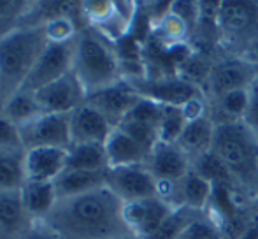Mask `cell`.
Masks as SVG:
<instances>
[{
	"label": "cell",
	"mask_w": 258,
	"mask_h": 239,
	"mask_svg": "<svg viewBox=\"0 0 258 239\" xmlns=\"http://www.w3.org/2000/svg\"><path fill=\"white\" fill-rule=\"evenodd\" d=\"M125 202L107 187L67 199H56L39 220L60 239H134L123 216Z\"/></svg>",
	"instance_id": "6da1fadb"
},
{
	"label": "cell",
	"mask_w": 258,
	"mask_h": 239,
	"mask_svg": "<svg viewBox=\"0 0 258 239\" xmlns=\"http://www.w3.org/2000/svg\"><path fill=\"white\" fill-rule=\"evenodd\" d=\"M211 153L227 171L239 204L258 197V139L244 123L216 125Z\"/></svg>",
	"instance_id": "7a4b0ae2"
},
{
	"label": "cell",
	"mask_w": 258,
	"mask_h": 239,
	"mask_svg": "<svg viewBox=\"0 0 258 239\" xmlns=\"http://www.w3.org/2000/svg\"><path fill=\"white\" fill-rule=\"evenodd\" d=\"M72 72L86 97L123 79V65L111 41L97 28L81 27L74 39Z\"/></svg>",
	"instance_id": "3957f363"
},
{
	"label": "cell",
	"mask_w": 258,
	"mask_h": 239,
	"mask_svg": "<svg viewBox=\"0 0 258 239\" xmlns=\"http://www.w3.org/2000/svg\"><path fill=\"white\" fill-rule=\"evenodd\" d=\"M48 44L46 27L20 25L0 39V99L4 102L20 92Z\"/></svg>",
	"instance_id": "277c9868"
},
{
	"label": "cell",
	"mask_w": 258,
	"mask_h": 239,
	"mask_svg": "<svg viewBox=\"0 0 258 239\" xmlns=\"http://www.w3.org/2000/svg\"><path fill=\"white\" fill-rule=\"evenodd\" d=\"M216 28L221 55L246 58L258 44V0H221Z\"/></svg>",
	"instance_id": "5b68a950"
},
{
	"label": "cell",
	"mask_w": 258,
	"mask_h": 239,
	"mask_svg": "<svg viewBox=\"0 0 258 239\" xmlns=\"http://www.w3.org/2000/svg\"><path fill=\"white\" fill-rule=\"evenodd\" d=\"M258 76V69L253 62L241 56H218L214 62L206 85L202 86V95L206 102H214L223 95L237 90L249 88Z\"/></svg>",
	"instance_id": "8992f818"
},
{
	"label": "cell",
	"mask_w": 258,
	"mask_h": 239,
	"mask_svg": "<svg viewBox=\"0 0 258 239\" xmlns=\"http://www.w3.org/2000/svg\"><path fill=\"white\" fill-rule=\"evenodd\" d=\"M134 86L137 93L144 99L155 100L162 106H181L191 102L197 97H202V90L190 85L183 78L172 74H156V76H134L125 78Z\"/></svg>",
	"instance_id": "52a82bcc"
},
{
	"label": "cell",
	"mask_w": 258,
	"mask_h": 239,
	"mask_svg": "<svg viewBox=\"0 0 258 239\" xmlns=\"http://www.w3.org/2000/svg\"><path fill=\"white\" fill-rule=\"evenodd\" d=\"M76 39V37H74ZM74 39L63 42H51L44 48L42 55L35 62L34 69L25 79L21 90L35 93L44 88L46 85L72 72V60H74Z\"/></svg>",
	"instance_id": "ba28073f"
},
{
	"label": "cell",
	"mask_w": 258,
	"mask_h": 239,
	"mask_svg": "<svg viewBox=\"0 0 258 239\" xmlns=\"http://www.w3.org/2000/svg\"><path fill=\"white\" fill-rule=\"evenodd\" d=\"M71 114V113H69ZM69 114H41L20 127L21 143L25 151L34 148H61L69 150L71 141V122Z\"/></svg>",
	"instance_id": "9c48e42d"
},
{
	"label": "cell",
	"mask_w": 258,
	"mask_h": 239,
	"mask_svg": "<svg viewBox=\"0 0 258 239\" xmlns=\"http://www.w3.org/2000/svg\"><path fill=\"white\" fill-rule=\"evenodd\" d=\"M174 213H176V209L167 201H163L160 195L134 202H125V206H123L125 222L137 239L153 236Z\"/></svg>",
	"instance_id": "30bf717a"
},
{
	"label": "cell",
	"mask_w": 258,
	"mask_h": 239,
	"mask_svg": "<svg viewBox=\"0 0 258 239\" xmlns=\"http://www.w3.org/2000/svg\"><path fill=\"white\" fill-rule=\"evenodd\" d=\"M105 187L111 188L123 202H134L158 195V181L148 171L146 165L109 167Z\"/></svg>",
	"instance_id": "8fae6325"
},
{
	"label": "cell",
	"mask_w": 258,
	"mask_h": 239,
	"mask_svg": "<svg viewBox=\"0 0 258 239\" xmlns=\"http://www.w3.org/2000/svg\"><path fill=\"white\" fill-rule=\"evenodd\" d=\"M34 95L42 113L48 114H69L86 102V92L74 72H69L63 78L46 85Z\"/></svg>",
	"instance_id": "7c38bea8"
},
{
	"label": "cell",
	"mask_w": 258,
	"mask_h": 239,
	"mask_svg": "<svg viewBox=\"0 0 258 239\" xmlns=\"http://www.w3.org/2000/svg\"><path fill=\"white\" fill-rule=\"evenodd\" d=\"M141 100V95L134 90V86L125 78L104 90L86 97V104L95 107L112 127H118L123 118L136 107Z\"/></svg>",
	"instance_id": "4fadbf2b"
},
{
	"label": "cell",
	"mask_w": 258,
	"mask_h": 239,
	"mask_svg": "<svg viewBox=\"0 0 258 239\" xmlns=\"http://www.w3.org/2000/svg\"><path fill=\"white\" fill-rule=\"evenodd\" d=\"M146 169L158 183H176L191 171V162L176 144L158 143L151 150Z\"/></svg>",
	"instance_id": "5bb4252c"
},
{
	"label": "cell",
	"mask_w": 258,
	"mask_h": 239,
	"mask_svg": "<svg viewBox=\"0 0 258 239\" xmlns=\"http://www.w3.org/2000/svg\"><path fill=\"white\" fill-rule=\"evenodd\" d=\"M72 144H104L114 127L90 104H83L69 114Z\"/></svg>",
	"instance_id": "9a60e30c"
},
{
	"label": "cell",
	"mask_w": 258,
	"mask_h": 239,
	"mask_svg": "<svg viewBox=\"0 0 258 239\" xmlns=\"http://www.w3.org/2000/svg\"><path fill=\"white\" fill-rule=\"evenodd\" d=\"M35 223L23 206L21 190L0 194V239H25Z\"/></svg>",
	"instance_id": "2e32d148"
},
{
	"label": "cell",
	"mask_w": 258,
	"mask_h": 239,
	"mask_svg": "<svg viewBox=\"0 0 258 239\" xmlns=\"http://www.w3.org/2000/svg\"><path fill=\"white\" fill-rule=\"evenodd\" d=\"M214 129H216V125H214V122L211 119L207 111L204 114H199V116L186 122L181 136L177 137L176 146L190 158L191 167H194V164L199 158H202L211 151Z\"/></svg>",
	"instance_id": "e0dca14e"
},
{
	"label": "cell",
	"mask_w": 258,
	"mask_h": 239,
	"mask_svg": "<svg viewBox=\"0 0 258 239\" xmlns=\"http://www.w3.org/2000/svg\"><path fill=\"white\" fill-rule=\"evenodd\" d=\"M23 164L28 181H54L67 165V150L34 148L25 151Z\"/></svg>",
	"instance_id": "ac0fdd59"
},
{
	"label": "cell",
	"mask_w": 258,
	"mask_h": 239,
	"mask_svg": "<svg viewBox=\"0 0 258 239\" xmlns=\"http://www.w3.org/2000/svg\"><path fill=\"white\" fill-rule=\"evenodd\" d=\"M105 157H107V169L109 167H126V165H146L148 153L139 143L126 136L118 127L112 129L107 141L104 143Z\"/></svg>",
	"instance_id": "d6986e66"
},
{
	"label": "cell",
	"mask_w": 258,
	"mask_h": 239,
	"mask_svg": "<svg viewBox=\"0 0 258 239\" xmlns=\"http://www.w3.org/2000/svg\"><path fill=\"white\" fill-rule=\"evenodd\" d=\"M105 176H107V169H104V171L63 169L61 174L53 181L56 199L74 197V195H81L86 192L102 188L105 187Z\"/></svg>",
	"instance_id": "ffe728a7"
},
{
	"label": "cell",
	"mask_w": 258,
	"mask_h": 239,
	"mask_svg": "<svg viewBox=\"0 0 258 239\" xmlns=\"http://www.w3.org/2000/svg\"><path fill=\"white\" fill-rule=\"evenodd\" d=\"M21 201L28 215L39 222L42 220L56 202L53 181H25L21 188Z\"/></svg>",
	"instance_id": "44dd1931"
},
{
	"label": "cell",
	"mask_w": 258,
	"mask_h": 239,
	"mask_svg": "<svg viewBox=\"0 0 258 239\" xmlns=\"http://www.w3.org/2000/svg\"><path fill=\"white\" fill-rule=\"evenodd\" d=\"M246 107H248V88L230 92L221 99L209 102L207 104V113L214 122V125H221V123L242 122Z\"/></svg>",
	"instance_id": "7402d4cb"
},
{
	"label": "cell",
	"mask_w": 258,
	"mask_h": 239,
	"mask_svg": "<svg viewBox=\"0 0 258 239\" xmlns=\"http://www.w3.org/2000/svg\"><path fill=\"white\" fill-rule=\"evenodd\" d=\"M25 151L0 150V194L18 192L23 188L25 176Z\"/></svg>",
	"instance_id": "603a6c76"
},
{
	"label": "cell",
	"mask_w": 258,
	"mask_h": 239,
	"mask_svg": "<svg viewBox=\"0 0 258 239\" xmlns=\"http://www.w3.org/2000/svg\"><path fill=\"white\" fill-rule=\"evenodd\" d=\"M65 169H85V171L107 169L104 144H71L67 150Z\"/></svg>",
	"instance_id": "cb8c5ba5"
},
{
	"label": "cell",
	"mask_w": 258,
	"mask_h": 239,
	"mask_svg": "<svg viewBox=\"0 0 258 239\" xmlns=\"http://www.w3.org/2000/svg\"><path fill=\"white\" fill-rule=\"evenodd\" d=\"M2 114L7 119H11L14 125L21 127L30 122V119L41 116V114H44V113H42L41 106H39L34 93L20 90V92L11 95L9 99L4 102Z\"/></svg>",
	"instance_id": "d4e9b609"
},
{
	"label": "cell",
	"mask_w": 258,
	"mask_h": 239,
	"mask_svg": "<svg viewBox=\"0 0 258 239\" xmlns=\"http://www.w3.org/2000/svg\"><path fill=\"white\" fill-rule=\"evenodd\" d=\"M223 237H225L223 229L218 223V220L214 216H211L209 213H201L195 218H191L176 236V239H223Z\"/></svg>",
	"instance_id": "484cf974"
},
{
	"label": "cell",
	"mask_w": 258,
	"mask_h": 239,
	"mask_svg": "<svg viewBox=\"0 0 258 239\" xmlns=\"http://www.w3.org/2000/svg\"><path fill=\"white\" fill-rule=\"evenodd\" d=\"M118 129L123 130L126 136L132 137L136 143H139L148 153H151V150L160 143L158 125H153V123L126 116V118H123V122L118 125Z\"/></svg>",
	"instance_id": "4316f807"
},
{
	"label": "cell",
	"mask_w": 258,
	"mask_h": 239,
	"mask_svg": "<svg viewBox=\"0 0 258 239\" xmlns=\"http://www.w3.org/2000/svg\"><path fill=\"white\" fill-rule=\"evenodd\" d=\"M186 122L188 116L181 106H163V114L158 127L160 143L176 144L177 137L181 136Z\"/></svg>",
	"instance_id": "83f0119b"
},
{
	"label": "cell",
	"mask_w": 258,
	"mask_h": 239,
	"mask_svg": "<svg viewBox=\"0 0 258 239\" xmlns=\"http://www.w3.org/2000/svg\"><path fill=\"white\" fill-rule=\"evenodd\" d=\"M0 150L25 151L20 136V127L14 125L4 114H0Z\"/></svg>",
	"instance_id": "f1b7e54d"
},
{
	"label": "cell",
	"mask_w": 258,
	"mask_h": 239,
	"mask_svg": "<svg viewBox=\"0 0 258 239\" xmlns=\"http://www.w3.org/2000/svg\"><path fill=\"white\" fill-rule=\"evenodd\" d=\"M242 123L258 139V76L248 88V107H246V113L242 116Z\"/></svg>",
	"instance_id": "f546056e"
},
{
	"label": "cell",
	"mask_w": 258,
	"mask_h": 239,
	"mask_svg": "<svg viewBox=\"0 0 258 239\" xmlns=\"http://www.w3.org/2000/svg\"><path fill=\"white\" fill-rule=\"evenodd\" d=\"M25 239H60L58 236H54L53 232H49L48 229H44V227L41 225V223H35L34 230H32L30 234H28Z\"/></svg>",
	"instance_id": "4dcf8cb0"
},
{
	"label": "cell",
	"mask_w": 258,
	"mask_h": 239,
	"mask_svg": "<svg viewBox=\"0 0 258 239\" xmlns=\"http://www.w3.org/2000/svg\"><path fill=\"white\" fill-rule=\"evenodd\" d=\"M235 239H258V218L253 216V220L249 222V225L242 230L241 236H237Z\"/></svg>",
	"instance_id": "1f68e13d"
},
{
	"label": "cell",
	"mask_w": 258,
	"mask_h": 239,
	"mask_svg": "<svg viewBox=\"0 0 258 239\" xmlns=\"http://www.w3.org/2000/svg\"><path fill=\"white\" fill-rule=\"evenodd\" d=\"M246 208H248V211L251 213L253 216H256V218H258V197L253 199L251 202H248V204H246Z\"/></svg>",
	"instance_id": "d6a6232c"
},
{
	"label": "cell",
	"mask_w": 258,
	"mask_h": 239,
	"mask_svg": "<svg viewBox=\"0 0 258 239\" xmlns=\"http://www.w3.org/2000/svg\"><path fill=\"white\" fill-rule=\"evenodd\" d=\"M223 239H230V237H228V236H225V237H223Z\"/></svg>",
	"instance_id": "836d02e7"
},
{
	"label": "cell",
	"mask_w": 258,
	"mask_h": 239,
	"mask_svg": "<svg viewBox=\"0 0 258 239\" xmlns=\"http://www.w3.org/2000/svg\"><path fill=\"white\" fill-rule=\"evenodd\" d=\"M134 239H137V237H134Z\"/></svg>",
	"instance_id": "e575fe53"
}]
</instances>
